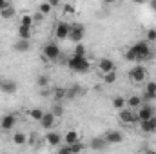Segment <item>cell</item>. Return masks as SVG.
I'll list each match as a JSON object with an SVG mask.
<instances>
[{"mask_svg":"<svg viewBox=\"0 0 156 154\" xmlns=\"http://www.w3.org/2000/svg\"><path fill=\"white\" fill-rule=\"evenodd\" d=\"M131 51H133V54H134L136 62H144V60H149V58L153 56V51H151V47H149V42H147V40L136 42V44L131 47Z\"/></svg>","mask_w":156,"mask_h":154,"instance_id":"cell-1","label":"cell"},{"mask_svg":"<svg viewBox=\"0 0 156 154\" xmlns=\"http://www.w3.org/2000/svg\"><path fill=\"white\" fill-rule=\"evenodd\" d=\"M67 67H69L73 73H80V75H83V73L89 71L91 64H89V60H87L85 56H75V54H73V56L67 60Z\"/></svg>","mask_w":156,"mask_h":154,"instance_id":"cell-2","label":"cell"},{"mask_svg":"<svg viewBox=\"0 0 156 154\" xmlns=\"http://www.w3.org/2000/svg\"><path fill=\"white\" fill-rule=\"evenodd\" d=\"M60 47H58V44H55V42H47L45 45H44V49H42V54H44V58L45 60H56L58 56H60Z\"/></svg>","mask_w":156,"mask_h":154,"instance_id":"cell-3","label":"cell"},{"mask_svg":"<svg viewBox=\"0 0 156 154\" xmlns=\"http://www.w3.org/2000/svg\"><path fill=\"white\" fill-rule=\"evenodd\" d=\"M129 78H131L134 83H144V82L147 80V71H145V67H144L142 64H136V65L131 69Z\"/></svg>","mask_w":156,"mask_h":154,"instance_id":"cell-4","label":"cell"},{"mask_svg":"<svg viewBox=\"0 0 156 154\" xmlns=\"http://www.w3.org/2000/svg\"><path fill=\"white\" fill-rule=\"evenodd\" d=\"M154 114H156V109H154V105H151V103H142V105L136 109V118H138V121L149 120V118H153Z\"/></svg>","mask_w":156,"mask_h":154,"instance_id":"cell-5","label":"cell"},{"mask_svg":"<svg viewBox=\"0 0 156 154\" xmlns=\"http://www.w3.org/2000/svg\"><path fill=\"white\" fill-rule=\"evenodd\" d=\"M69 33H71V24L67 22H58L55 27V38L56 40H69Z\"/></svg>","mask_w":156,"mask_h":154,"instance_id":"cell-6","label":"cell"},{"mask_svg":"<svg viewBox=\"0 0 156 154\" xmlns=\"http://www.w3.org/2000/svg\"><path fill=\"white\" fill-rule=\"evenodd\" d=\"M118 118H120L122 123H136V121H138L136 113H134L133 109H129V107L120 109V111H118Z\"/></svg>","mask_w":156,"mask_h":154,"instance_id":"cell-7","label":"cell"},{"mask_svg":"<svg viewBox=\"0 0 156 154\" xmlns=\"http://www.w3.org/2000/svg\"><path fill=\"white\" fill-rule=\"evenodd\" d=\"M138 127H140V131H142L144 134H154L156 132V114L153 116V118H149V120L138 121Z\"/></svg>","mask_w":156,"mask_h":154,"instance_id":"cell-8","label":"cell"},{"mask_svg":"<svg viewBox=\"0 0 156 154\" xmlns=\"http://www.w3.org/2000/svg\"><path fill=\"white\" fill-rule=\"evenodd\" d=\"M38 123H40V127H42V129L51 131V129L56 125V116L53 114L51 111H49V113H44V116H42V120H40Z\"/></svg>","mask_w":156,"mask_h":154,"instance_id":"cell-9","label":"cell"},{"mask_svg":"<svg viewBox=\"0 0 156 154\" xmlns=\"http://www.w3.org/2000/svg\"><path fill=\"white\" fill-rule=\"evenodd\" d=\"M104 138H105L107 145H116V143L123 142V132H120V131H107Z\"/></svg>","mask_w":156,"mask_h":154,"instance_id":"cell-10","label":"cell"},{"mask_svg":"<svg viewBox=\"0 0 156 154\" xmlns=\"http://www.w3.org/2000/svg\"><path fill=\"white\" fill-rule=\"evenodd\" d=\"M98 71H100L102 75H105V73L116 71V65H115V62H113L111 58H102V60L98 62Z\"/></svg>","mask_w":156,"mask_h":154,"instance_id":"cell-11","label":"cell"},{"mask_svg":"<svg viewBox=\"0 0 156 154\" xmlns=\"http://www.w3.org/2000/svg\"><path fill=\"white\" fill-rule=\"evenodd\" d=\"M0 91H2L4 94H15V93L18 91V85H16L15 80H2V83H0Z\"/></svg>","mask_w":156,"mask_h":154,"instance_id":"cell-12","label":"cell"},{"mask_svg":"<svg viewBox=\"0 0 156 154\" xmlns=\"http://www.w3.org/2000/svg\"><path fill=\"white\" fill-rule=\"evenodd\" d=\"M83 35H85V29H83V26H71V33H69V40H73L75 44L78 42H82L83 38Z\"/></svg>","mask_w":156,"mask_h":154,"instance_id":"cell-13","label":"cell"},{"mask_svg":"<svg viewBox=\"0 0 156 154\" xmlns=\"http://www.w3.org/2000/svg\"><path fill=\"white\" fill-rule=\"evenodd\" d=\"M44 140H45L51 147H58V145L64 142V138H62L58 132H55L53 129H51V131H47V134H45V138H44Z\"/></svg>","mask_w":156,"mask_h":154,"instance_id":"cell-14","label":"cell"},{"mask_svg":"<svg viewBox=\"0 0 156 154\" xmlns=\"http://www.w3.org/2000/svg\"><path fill=\"white\" fill-rule=\"evenodd\" d=\"M15 125H16V116L15 114L2 116V120H0V127H2V131H11Z\"/></svg>","mask_w":156,"mask_h":154,"instance_id":"cell-15","label":"cell"},{"mask_svg":"<svg viewBox=\"0 0 156 154\" xmlns=\"http://www.w3.org/2000/svg\"><path fill=\"white\" fill-rule=\"evenodd\" d=\"M144 100H154L156 98V82H147V85H145V93H144V96H142Z\"/></svg>","mask_w":156,"mask_h":154,"instance_id":"cell-16","label":"cell"},{"mask_svg":"<svg viewBox=\"0 0 156 154\" xmlns=\"http://www.w3.org/2000/svg\"><path fill=\"white\" fill-rule=\"evenodd\" d=\"M31 49V42L27 38H18L16 44H15V51L16 53H27Z\"/></svg>","mask_w":156,"mask_h":154,"instance_id":"cell-17","label":"cell"},{"mask_svg":"<svg viewBox=\"0 0 156 154\" xmlns=\"http://www.w3.org/2000/svg\"><path fill=\"white\" fill-rule=\"evenodd\" d=\"M76 142H80V134H78V131L71 129V131H67V132L64 134V143L71 145V143H76Z\"/></svg>","mask_w":156,"mask_h":154,"instance_id":"cell-18","label":"cell"},{"mask_svg":"<svg viewBox=\"0 0 156 154\" xmlns=\"http://www.w3.org/2000/svg\"><path fill=\"white\" fill-rule=\"evenodd\" d=\"M142 103H144V98H142V96L133 94V96H129V98H127V107H129V109H133V111H136Z\"/></svg>","mask_w":156,"mask_h":154,"instance_id":"cell-19","label":"cell"},{"mask_svg":"<svg viewBox=\"0 0 156 154\" xmlns=\"http://www.w3.org/2000/svg\"><path fill=\"white\" fill-rule=\"evenodd\" d=\"M89 147L93 151H104L107 147V142H105V138H93L91 143H89Z\"/></svg>","mask_w":156,"mask_h":154,"instance_id":"cell-20","label":"cell"},{"mask_svg":"<svg viewBox=\"0 0 156 154\" xmlns=\"http://www.w3.org/2000/svg\"><path fill=\"white\" fill-rule=\"evenodd\" d=\"M11 140H13L15 145H26L27 143V134L26 132H15Z\"/></svg>","mask_w":156,"mask_h":154,"instance_id":"cell-21","label":"cell"},{"mask_svg":"<svg viewBox=\"0 0 156 154\" xmlns=\"http://www.w3.org/2000/svg\"><path fill=\"white\" fill-rule=\"evenodd\" d=\"M15 15H16V11H15V7H13V5H5L4 9H0V16H2V18H5V20H11Z\"/></svg>","mask_w":156,"mask_h":154,"instance_id":"cell-22","label":"cell"},{"mask_svg":"<svg viewBox=\"0 0 156 154\" xmlns=\"http://www.w3.org/2000/svg\"><path fill=\"white\" fill-rule=\"evenodd\" d=\"M80 93H82V87H80V85H73V87L66 89V98H67V100H75Z\"/></svg>","mask_w":156,"mask_h":154,"instance_id":"cell-23","label":"cell"},{"mask_svg":"<svg viewBox=\"0 0 156 154\" xmlns=\"http://www.w3.org/2000/svg\"><path fill=\"white\" fill-rule=\"evenodd\" d=\"M113 107H115L116 111L127 107V98H123V96H115V98H113Z\"/></svg>","mask_w":156,"mask_h":154,"instance_id":"cell-24","label":"cell"},{"mask_svg":"<svg viewBox=\"0 0 156 154\" xmlns=\"http://www.w3.org/2000/svg\"><path fill=\"white\" fill-rule=\"evenodd\" d=\"M31 31L33 27H26V26H18V38H31Z\"/></svg>","mask_w":156,"mask_h":154,"instance_id":"cell-25","label":"cell"},{"mask_svg":"<svg viewBox=\"0 0 156 154\" xmlns=\"http://www.w3.org/2000/svg\"><path fill=\"white\" fill-rule=\"evenodd\" d=\"M44 113H45L44 109L35 107V109H31V111H29V118H31V120H35V121H40V120H42V116H44Z\"/></svg>","mask_w":156,"mask_h":154,"instance_id":"cell-26","label":"cell"},{"mask_svg":"<svg viewBox=\"0 0 156 154\" xmlns=\"http://www.w3.org/2000/svg\"><path fill=\"white\" fill-rule=\"evenodd\" d=\"M51 113L56 116V118H62V116H64V103H62V102H56V103L53 105Z\"/></svg>","mask_w":156,"mask_h":154,"instance_id":"cell-27","label":"cell"},{"mask_svg":"<svg viewBox=\"0 0 156 154\" xmlns=\"http://www.w3.org/2000/svg\"><path fill=\"white\" fill-rule=\"evenodd\" d=\"M20 26H26V27H33L35 22H33V15H24L20 18Z\"/></svg>","mask_w":156,"mask_h":154,"instance_id":"cell-28","label":"cell"},{"mask_svg":"<svg viewBox=\"0 0 156 154\" xmlns=\"http://www.w3.org/2000/svg\"><path fill=\"white\" fill-rule=\"evenodd\" d=\"M51 9H53V5H51V4H49L47 0H45V2H42V4L38 5V11L42 13V15H45V16H47V15L51 13Z\"/></svg>","mask_w":156,"mask_h":154,"instance_id":"cell-29","label":"cell"},{"mask_svg":"<svg viewBox=\"0 0 156 154\" xmlns=\"http://www.w3.org/2000/svg\"><path fill=\"white\" fill-rule=\"evenodd\" d=\"M116 80H118L116 71H111V73H105V75H104V82H105V83H109V85H111V83H115Z\"/></svg>","mask_w":156,"mask_h":154,"instance_id":"cell-30","label":"cell"},{"mask_svg":"<svg viewBox=\"0 0 156 154\" xmlns=\"http://www.w3.org/2000/svg\"><path fill=\"white\" fill-rule=\"evenodd\" d=\"M37 83H38L40 89H44V87H49V76H47V75H40V76L37 78Z\"/></svg>","mask_w":156,"mask_h":154,"instance_id":"cell-31","label":"cell"},{"mask_svg":"<svg viewBox=\"0 0 156 154\" xmlns=\"http://www.w3.org/2000/svg\"><path fill=\"white\" fill-rule=\"evenodd\" d=\"M73 54H75V56H85V45H83L82 42H78L76 45H75Z\"/></svg>","mask_w":156,"mask_h":154,"instance_id":"cell-32","label":"cell"},{"mask_svg":"<svg viewBox=\"0 0 156 154\" xmlns=\"http://www.w3.org/2000/svg\"><path fill=\"white\" fill-rule=\"evenodd\" d=\"M53 96H55L56 102H64V98H66V89H55V91H53Z\"/></svg>","mask_w":156,"mask_h":154,"instance_id":"cell-33","label":"cell"},{"mask_svg":"<svg viewBox=\"0 0 156 154\" xmlns=\"http://www.w3.org/2000/svg\"><path fill=\"white\" fill-rule=\"evenodd\" d=\"M85 149V145L83 143H80V142H76V143H71L69 145V152H82Z\"/></svg>","mask_w":156,"mask_h":154,"instance_id":"cell-34","label":"cell"},{"mask_svg":"<svg viewBox=\"0 0 156 154\" xmlns=\"http://www.w3.org/2000/svg\"><path fill=\"white\" fill-rule=\"evenodd\" d=\"M145 37H147V42H156V29H149Z\"/></svg>","mask_w":156,"mask_h":154,"instance_id":"cell-35","label":"cell"},{"mask_svg":"<svg viewBox=\"0 0 156 154\" xmlns=\"http://www.w3.org/2000/svg\"><path fill=\"white\" fill-rule=\"evenodd\" d=\"M64 13L75 15V5H73V4H64Z\"/></svg>","mask_w":156,"mask_h":154,"instance_id":"cell-36","label":"cell"},{"mask_svg":"<svg viewBox=\"0 0 156 154\" xmlns=\"http://www.w3.org/2000/svg\"><path fill=\"white\" fill-rule=\"evenodd\" d=\"M44 18H45V15H42L40 11H37V13L33 15V22H35V24H40V22H42Z\"/></svg>","mask_w":156,"mask_h":154,"instance_id":"cell-37","label":"cell"},{"mask_svg":"<svg viewBox=\"0 0 156 154\" xmlns=\"http://www.w3.org/2000/svg\"><path fill=\"white\" fill-rule=\"evenodd\" d=\"M58 151H60V154H67V152H69V145L66 143V145H62V147H60Z\"/></svg>","mask_w":156,"mask_h":154,"instance_id":"cell-38","label":"cell"},{"mask_svg":"<svg viewBox=\"0 0 156 154\" xmlns=\"http://www.w3.org/2000/svg\"><path fill=\"white\" fill-rule=\"evenodd\" d=\"M47 2H49V4H51V5H53V7H56V5H58V4H60V0H47Z\"/></svg>","mask_w":156,"mask_h":154,"instance_id":"cell-39","label":"cell"},{"mask_svg":"<svg viewBox=\"0 0 156 154\" xmlns=\"http://www.w3.org/2000/svg\"><path fill=\"white\" fill-rule=\"evenodd\" d=\"M5 5H9V2L7 0H0V9H4Z\"/></svg>","mask_w":156,"mask_h":154,"instance_id":"cell-40","label":"cell"},{"mask_svg":"<svg viewBox=\"0 0 156 154\" xmlns=\"http://www.w3.org/2000/svg\"><path fill=\"white\" fill-rule=\"evenodd\" d=\"M149 4H151V9H153V11H156V0H151Z\"/></svg>","mask_w":156,"mask_h":154,"instance_id":"cell-41","label":"cell"},{"mask_svg":"<svg viewBox=\"0 0 156 154\" xmlns=\"http://www.w3.org/2000/svg\"><path fill=\"white\" fill-rule=\"evenodd\" d=\"M133 2H134V4H145L147 0H133Z\"/></svg>","mask_w":156,"mask_h":154,"instance_id":"cell-42","label":"cell"},{"mask_svg":"<svg viewBox=\"0 0 156 154\" xmlns=\"http://www.w3.org/2000/svg\"><path fill=\"white\" fill-rule=\"evenodd\" d=\"M104 2H105V4H116L118 0H104Z\"/></svg>","mask_w":156,"mask_h":154,"instance_id":"cell-43","label":"cell"}]
</instances>
